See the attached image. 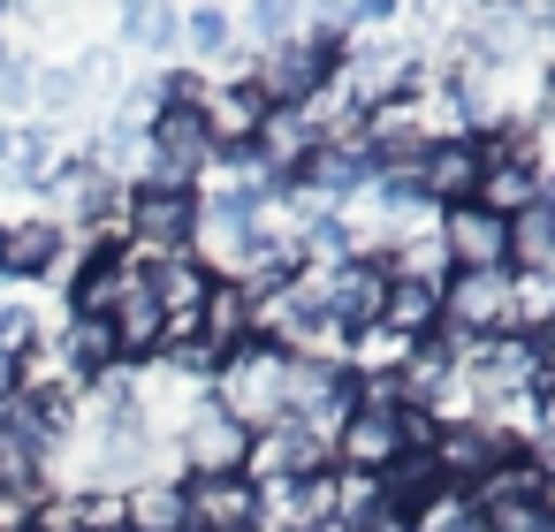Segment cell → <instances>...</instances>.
Returning <instances> with one entry per match:
<instances>
[{
	"label": "cell",
	"instance_id": "7",
	"mask_svg": "<svg viewBox=\"0 0 555 532\" xmlns=\"http://www.w3.org/2000/svg\"><path fill=\"white\" fill-rule=\"evenodd\" d=\"M320 471H335V464H327V441H320L312 426L274 418V426L251 433V464H244V479H259V486H297V479H320Z\"/></svg>",
	"mask_w": 555,
	"mask_h": 532
},
{
	"label": "cell",
	"instance_id": "9",
	"mask_svg": "<svg viewBox=\"0 0 555 532\" xmlns=\"http://www.w3.org/2000/svg\"><path fill=\"white\" fill-rule=\"evenodd\" d=\"M479 176H487V153H479V138H449V145H426L418 153V198L441 213V206H472L479 198Z\"/></svg>",
	"mask_w": 555,
	"mask_h": 532
},
{
	"label": "cell",
	"instance_id": "4",
	"mask_svg": "<svg viewBox=\"0 0 555 532\" xmlns=\"http://www.w3.org/2000/svg\"><path fill=\"white\" fill-rule=\"evenodd\" d=\"M434 244L449 274H509V221H494L487 206H441Z\"/></svg>",
	"mask_w": 555,
	"mask_h": 532
},
{
	"label": "cell",
	"instance_id": "5",
	"mask_svg": "<svg viewBox=\"0 0 555 532\" xmlns=\"http://www.w3.org/2000/svg\"><path fill=\"white\" fill-rule=\"evenodd\" d=\"M176 464H183V479H229V471L251 464V433L206 395V403L191 411V426L176 433Z\"/></svg>",
	"mask_w": 555,
	"mask_h": 532
},
{
	"label": "cell",
	"instance_id": "15",
	"mask_svg": "<svg viewBox=\"0 0 555 532\" xmlns=\"http://www.w3.org/2000/svg\"><path fill=\"white\" fill-rule=\"evenodd\" d=\"M198 342L214 350V365H221L229 350L259 342V335H251V289H244V282H214V289H206V304H198Z\"/></svg>",
	"mask_w": 555,
	"mask_h": 532
},
{
	"label": "cell",
	"instance_id": "17",
	"mask_svg": "<svg viewBox=\"0 0 555 532\" xmlns=\"http://www.w3.org/2000/svg\"><path fill=\"white\" fill-rule=\"evenodd\" d=\"M509 274L555 282V198H540V206H525L509 221Z\"/></svg>",
	"mask_w": 555,
	"mask_h": 532
},
{
	"label": "cell",
	"instance_id": "20",
	"mask_svg": "<svg viewBox=\"0 0 555 532\" xmlns=\"http://www.w3.org/2000/svg\"><path fill=\"white\" fill-rule=\"evenodd\" d=\"M229 47H236V16H229V9H191V16H183V54L229 62Z\"/></svg>",
	"mask_w": 555,
	"mask_h": 532
},
{
	"label": "cell",
	"instance_id": "12",
	"mask_svg": "<svg viewBox=\"0 0 555 532\" xmlns=\"http://www.w3.org/2000/svg\"><path fill=\"white\" fill-rule=\"evenodd\" d=\"M396 456H403L396 411H350V418H343V433L327 441V464H335V471H350V479H380Z\"/></svg>",
	"mask_w": 555,
	"mask_h": 532
},
{
	"label": "cell",
	"instance_id": "3",
	"mask_svg": "<svg viewBox=\"0 0 555 532\" xmlns=\"http://www.w3.org/2000/svg\"><path fill=\"white\" fill-rule=\"evenodd\" d=\"M327 77H335V54L312 47L305 31L282 39V47H267V54H251V69H244V85H251V100H259L267 115H305Z\"/></svg>",
	"mask_w": 555,
	"mask_h": 532
},
{
	"label": "cell",
	"instance_id": "13",
	"mask_svg": "<svg viewBox=\"0 0 555 532\" xmlns=\"http://www.w3.org/2000/svg\"><path fill=\"white\" fill-rule=\"evenodd\" d=\"M380 327L403 335V342H434V335H441V282H426V274H388Z\"/></svg>",
	"mask_w": 555,
	"mask_h": 532
},
{
	"label": "cell",
	"instance_id": "10",
	"mask_svg": "<svg viewBox=\"0 0 555 532\" xmlns=\"http://www.w3.org/2000/svg\"><path fill=\"white\" fill-rule=\"evenodd\" d=\"M183 486H191V532H259L267 524V494L244 471H229V479H183Z\"/></svg>",
	"mask_w": 555,
	"mask_h": 532
},
{
	"label": "cell",
	"instance_id": "8",
	"mask_svg": "<svg viewBox=\"0 0 555 532\" xmlns=\"http://www.w3.org/2000/svg\"><path fill=\"white\" fill-rule=\"evenodd\" d=\"M380 297H388V267L380 259H350V267H327L320 274V304H327V320H335L343 342L358 327H380Z\"/></svg>",
	"mask_w": 555,
	"mask_h": 532
},
{
	"label": "cell",
	"instance_id": "16",
	"mask_svg": "<svg viewBox=\"0 0 555 532\" xmlns=\"http://www.w3.org/2000/svg\"><path fill=\"white\" fill-rule=\"evenodd\" d=\"M122 532H191V486L183 479L122 486Z\"/></svg>",
	"mask_w": 555,
	"mask_h": 532
},
{
	"label": "cell",
	"instance_id": "19",
	"mask_svg": "<svg viewBox=\"0 0 555 532\" xmlns=\"http://www.w3.org/2000/svg\"><path fill=\"white\" fill-rule=\"evenodd\" d=\"M403 532H479V509H472L464 486H441L434 502H418V509L403 517Z\"/></svg>",
	"mask_w": 555,
	"mask_h": 532
},
{
	"label": "cell",
	"instance_id": "2",
	"mask_svg": "<svg viewBox=\"0 0 555 532\" xmlns=\"http://www.w3.org/2000/svg\"><path fill=\"white\" fill-rule=\"evenodd\" d=\"M282 388H289V358L274 350V342H244V350H229L221 365H214V403L244 426V433H259V426H274L282 418Z\"/></svg>",
	"mask_w": 555,
	"mask_h": 532
},
{
	"label": "cell",
	"instance_id": "14",
	"mask_svg": "<svg viewBox=\"0 0 555 532\" xmlns=\"http://www.w3.org/2000/svg\"><path fill=\"white\" fill-rule=\"evenodd\" d=\"M107 327H115V350H122V365H130V373L160 358V342H168V320H160V304L145 297V274H130V289H122V304L107 312Z\"/></svg>",
	"mask_w": 555,
	"mask_h": 532
},
{
	"label": "cell",
	"instance_id": "18",
	"mask_svg": "<svg viewBox=\"0 0 555 532\" xmlns=\"http://www.w3.org/2000/svg\"><path fill=\"white\" fill-rule=\"evenodd\" d=\"M122 39H130L138 54H153V62L176 69V54H183V16H176V9H153V0H145V9L122 16Z\"/></svg>",
	"mask_w": 555,
	"mask_h": 532
},
{
	"label": "cell",
	"instance_id": "6",
	"mask_svg": "<svg viewBox=\"0 0 555 532\" xmlns=\"http://www.w3.org/2000/svg\"><path fill=\"white\" fill-rule=\"evenodd\" d=\"M441 335L449 342L509 335V274H449L441 282Z\"/></svg>",
	"mask_w": 555,
	"mask_h": 532
},
{
	"label": "cell",
	"instance_id": "11",
	"mask_svg": "<svg viewBox=\"0 0 555 532\" xmlns=\"http://www.w3.org/2000/svg\"><path fill=\"white\" fill-rule=\"evenodd\" d=\"M62 251H69V236L47 213L0 221V282H54L62 274Z\"/></svg>",
	"mask_w": 555,
	"mask_h": 532
},
{
	"label": "cell",
	"instance_id": "21",
	"mask_svg": "<svg viewBox=\"0 0 555 532\" xmlns=\"http://www.w3.org/2000/svg\"><path fill=\"white\" fill-rule=\"evenodd\" d=\"M31 85H39V69H31V54H0V107H9V115H24L31 107Z\"/></svg>",
	"mask_w": 555,
	"mask_h": 532
},
{
	"label": "cell",
	"instance_id": "1",
	"mask_svg": "<svg viewBox=\"0 0 555 532\" xmlns=\"http://www.w3.org/2000/svg\"><path fill=\"white\" fill-rule=\"evenodd\" d=\"M191 236H198V191H168V183H138L122 198V244L138 267H160V259H191Z\"/></svg>",
	"mask_w": 555,
	"mask_h": 532
}]
</instances>
